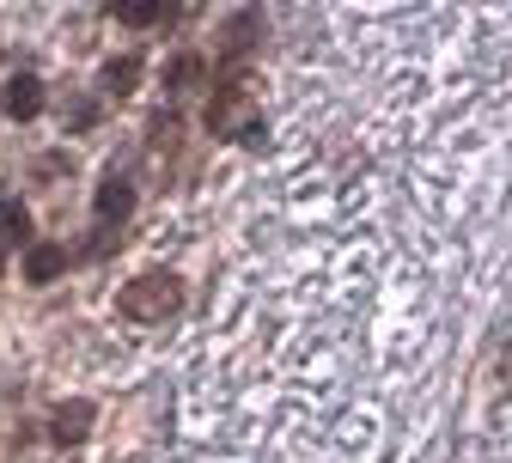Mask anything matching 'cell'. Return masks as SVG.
Here are the masks:
<instances>
[{"label":"cell","instance_id":"obj_5","mask_svg":"<svg viewBox=\"0 0 512 463\" xmlns=\"http://www.w3.org/2000/svg\"><path fill=\"white\" fill-rule=\"evenodd\" d=\"M92 208H98V220L122 226V220H128V208H135V189H128L122 177H104V183H98V195H92Z\"/></svg>","mask_w":512,"mask_h":463},{"label":"cell","instance_id":"obj_9","mask_svg":"<svg viewBox=\"0 0 512 463\" xmlns=\"http://www.w3.org/2000/svg\"><path fill=\"white\" fill-rule=\"evenodd\" d=\"M202 80H208V61H202V55H177L171 74H165L171 92H189V86H202Z\"/></svg>","mask_w":512,"mask_h":463},{"label":"cell","instance_id":"obj_7","mask_svg":"<svg viewBox=\"0 0 512 463\" xmlns=\"http://www.w3.org/2000/svg\"><path fill=\"white\" fill-rule=\"evenodd\" d=\"M256 37H263V13H250V7H244V13H232L220 55H226V61H238V55H250V43H256Z\"/></svg>","mask_w":512,"mask_h":463},{"label":"cell","instance_id":"obj_10","mask_svg":"<svg viewBox=\"0 0 512 463\" xmlns=\"http://www.w3.org/2000/svg\"><path fill=\"white\" fill-rule=\"evenodd\" d=\"M122 25H171L177 19V7H135V0H122V7H110Z\"/></svg>","mask_w":512,"mask_h":463},{"label":"cell","instance_id":"obj_11","mask_svg":"<svg viewBox=\"0 0 512 463\" xmlns=\"http://www.w3.org/2000/svg\"><path fill=\"white\" fill-rule=\"evenodd\" d=\"M232 141H238V147H250V153H256V147H269V122H263V116H250Z\"/></svg>","mask_w":512,"mask_h":463},{"label":"cell","instance_id":"obj_4","mask_svg":"<svg viewBox=\"0 0 512 463\" xmlns=\"http://www.w3.org/2000/svg\"><path fill=\"white\" fill-rule=\"evenodd\" d=\"M0 110H7L13 122H31V116L43 110V80H37V74H13V86H7V98H0Z\"/></svg>","mask_w":512,"mask_h":463},{"label":"cell","instance_id":"obj_1","mask_svg":"<svg viewBox=\"0 0 512 463\" xmlns=\"http://www.w3.org/2000/svg\"><path fill=\"white\" fill-rule=\"evenodd\" d=\"M122 311L135 317V323H165L183 311V281L171 269H153V275H135L122 287Z\"/></svg>","mask_w":512,"mask_h":463},{"label":"cell","instance_id":"obj_2","mask_svg":"<svg viewBox=\"0 0 512 463\" xmlns=\"http://www.w3.org/2000/svg\"><path fill=\"white\" fill-rule=\"evenodd\" d=\"M244 92H250V80H244V74H226V86H220V92H214V104H208V135L232 141L238 128L256 116V110H244Z\"/></svg>","mask_w":512,"mask_h":463},{"label":"cell","instance_id":"obj_13","mask_svg":"<svg viewBox=\"0 0 512 463\" xmlns=\"http://www.w3.org/2000/svg\"><path fill=\"white\" fill-rule=\"evenodd\" d=\"M500 396H512V348H506V360H500Z\"/></svg>","mask_w":512,"mask_h":463},{"label":"cell","instance_id":"obj_12","mask_svg":"<svg viewBox=\"0 0 512 463\" xmlns=\"http://www.w3.org/2000/svg\"><path fill=\"white\" fill-rule=\"evenodd\" d=\"M116 244H122V238H116V226H110V232H98V238H92V244H86V256H110V250H116Z\"/></svg>","mask_w":512,"mask_h":463},{"label":"cell","instance_id":"obj_8","mask_svg":"<svg viewBox=\"0 0 512 463\" xmlns=\"http://www.w3.org/2000/svg\"><path fill=\"white\" fill-rule=\"evenodd\" d=\"M98 86L110 92V98H128L141 86V55H116V61H104V74H98Z\"/></svg>","mask_w":512,"mask_h":463},{"label":"cell","instance_id":"obj_6","mask_svg":"<svg viewBox=\"0 0 512 463\" xmlns=\"http://www.w3.org/2000/svg\"><path fill=\"white\" fill-rule=\"evenodd\" d=\"M61 269H68V250H61V244H31L25 250V281L31 287H49Z\"/></svg>","mask_w":512,"mask_h":463},{"label":"cell","instance_id":"obj_3","mask_svg":"<svg viewBox=\"0 0 512 463\" xmlns=\"http://www.w3.org/2000/svg\"><path fill=\"white\" fill-rule=\"evenodd\" d=\"M86 433H92V403H86V396H68V403L49 415V439L55 445H80Z\"/></svg>","mask_w":512,"mask_h":463}]
</instances>
